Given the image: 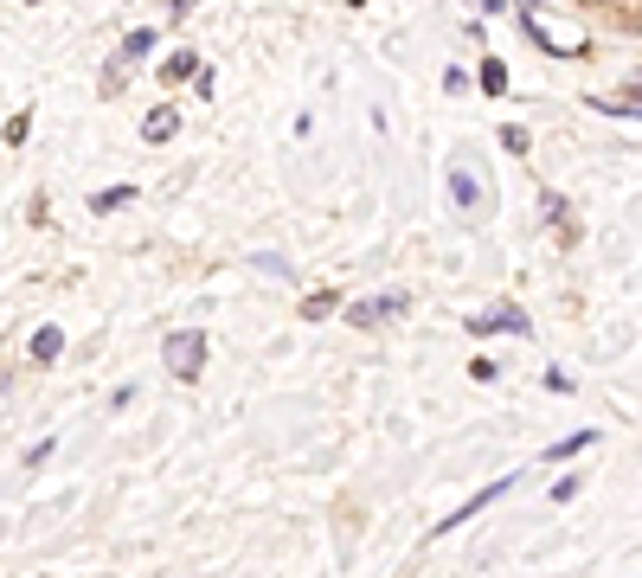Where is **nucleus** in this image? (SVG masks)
Instances as JSON below:
<instances>
[{
	"label": "nucleus",
	"instance_id": "1",
	"mask_svg": "<svg viewBox=\"0 0 642 578\" xmlns=\"http://www.w3.org/2000/svg\"><path fill=\"white\" fill-rule=\"evenodd\" d=\"M206 354H213V341H206L200 328H174V335L161 341V366H167L174 379H187V386L206 373Z\"/></svg>",
	"mask_w": 642,
	"mask_h": 578
},
{
	"label": "nucleus",
	"instance_id": "2",
	"mask_svg": "<svg viewBox=\"0 0 642 578\" xmlns=\"http://www.w3.org/2000/svg\"><path fill=\"white\" fill-rule=\"evenodd\" d=\"M514 482H520V469H507V476H495V482H489V489H476V495H469V502H463V507H450V514H443V520H437V527H430V540H450V533H456V527H469V520H476V514H482V507H489V502H501V495H507V489H514Z\"/></svg>",
	"mask_w": 642,
	"mask_h": 578
},
{
	"label": "nucleus",
	"instance_id": "3",
	"mask_svg": "<svg viewBox=\"0 0 642 578\" xmlns=\"http://www.w3.org/2000/svg\"><path fill=\"white\" fill-rule=\"evenodd\" d=\"M463 328H469V335H520V341H527V335H533V315H527L520 302H495V309L469 315Z\"/></svg>",
	"mask_w": 642,
	"mask_h": 578
},
{
	"label": "nucleus",
	"instance_id": "4",
	"mask_svg": "<svg viewBox=\"0 0 642 578\" xmlns=\"http://www.w3.org/2000/svg\"><path fill=\"white\" fill-rule=\"evenodd\" d=\"M405 309H412V296H405V289H386V296L354 302V309H348V322H354V328H379V322H392V315H405Z\"/></svg>",
	"mask_w": 642,
	"mask_h": 578
},
{
	"label": "nucleus",
	"instance_id": "5",
	"mask_svg": "<svg viewBox=\"0 0 642 578\" xmlns=\"http://www.w3.org/2000/svg\"><path fill=\"white\" fill-rule=\"evenodd\" d=\"M450 200H456V213H463V218H482L495 193H482V187H476V174H469L463 161H450Z\"/></svg>",
	"mask_w": 642,
	"mask_h": 578
},
{
	"label": "nucleus",
	"instance_id": "6",
	"mask_svg": "<svg viewBox=\"0 0 642 578\" xmlns=\"http://www.w3.org/2000/svg\"><path fill=\"white\" fill-rule=\"evenodd\" d=\"M59 354H65V328H59V322L33 328V341H26V361H33V366H59Z\"/></svg>",
	"mask_w": 642,
	"mask_h": 578
},
{
	"label": "nucleus",
	"instance_id": "7",
	"mask_svg": "<svg viewBox=\"0 0 642 578\" xmlns=\"http://www.w3.org/2000/svg\"><path fill=\"white\" fill-rule=\"evenodd\" d=\"M174 136H180V110L174 103H161V110L142 116V142H174Z\"/></svg>",
	"mask_w": 642,
	"mask_h": 578
},
{
	"label": "nucleus",
	"instance_id": "8",
	"mask_svg": "<svg viewBox=\"0 0 642 578\" xmlns=\"http://www.w3.org/2000/svg\"><path fill=\"white\" fill-rule=\"evenodd\" d=\"M123 206H136V180H116V187H103V193H90V213H123Z\"/></svg>",
	"mask_w": 642,
	"mask_h": 578
},
{
	"label": "nucleus",
	"instance_id": "9",
	"mask_svg": "<svg viewBox=\"0 0 642 578\" xmlns=\"http://www.w3.org/2000/svg\"><path fill=\"white\" fill-rule=\"evenodd\" d=\"M584 450H597V431H591V425H584V431H571V437H559V443L546 450V469H553V463H571V456H584Z\"/></svg>",
	"mask_w": 642,
	"mask_h": 578
},
{
	"label": "nucleus",
	"instance_id": "10",
	"mask_svg": "<svg viewBox=\"0 0 642 578\" xmlns=\"http://www.w3.org/2000/svg\"><path fill=\"white\" fill-rule=\"evenodd\" d=\"M193 72H200V52H174V59H161V84H193Z\"/></svg>",
	"mask_w": 642,
	"mask_h": 578
},
{
	"label": "nucleus",
	"instance_id": "11",
	"mask_svg": "<svg viewBox=\"0 0 642 578\" xmlns=\"http://www.w3.org/2000/svg\"><path fill=\"white\" fill-rule=\"evenodd\" d=\"M476 84H482V97H507V65H501L495 52L476 65Z\"/></svg>",
	"mask_w": 642,
	"mask_h": 578
},
{
	"label": "nucleus",
	"instance_id": "12",
	"mask_svg": "<svg viewBox=\"0 0 642 578\" xmlns=\"http://www.w3.org/2000/svg\"><path fill=\"white\" fill-rule=\"evenodd\" d=\"M154 46H161V33H154V26H136V33L123 39V52H116V59H123V65H136V59H148V52H154Z\"/></svg>",
	"mask_w": 642,
	"mask_h": 578
},
{
	"label": "nucleus",
	"instance_id": "13",
	"mask_svg": "<svg viewBox=\"0 0 642 578\" xmlns=\"http://www.w3.org/2000/svg\"><path fill=\"white\" fill-rule=\"evenodd\" d=\"M335 309H341V296H335V289L302 296V322H335Z\"/></svg>",
	"mask_w": 642,
	"mask_h": 578
},
{
	"label": "nucleus",
	"instance_id": "14",
	"mask_svg": "<svg viewBox=\"0 0 642 578\" xmlns=\"http://www.w3.org/2000/svg\"><path fill=\"white\" fill-rule=\"evenodd\" d=\"M251 264H257V277H270V284H295V264H289V257H277V251H257Z\"/></svg>",
	"mask_w": 642,
	"mask_h": 578
},
{
	"label": "nucleus",
	"instance_id": "15",
	"mask_svg": "<svg viewBox=\"0 0 642 578\" xmlns=\"http://www.w3.org/2000/svg\"><path fill=\"white\" fill-rule=\"evenodd\" d=\"M540 213H546V225H553V231H566V238H571V218H566V200H559V193H553V187H540Z\"/></svg>",
	"mask_w": 642,
	"mask_h": 578
},
{
	"label": "nucleus",
	"instance_id": "16",
	"mask_svg": "<svg viewBox=\"0 0 642 578\" xmlns=\"http://www.w3.org/2000/svg\"><path fill=\"white\" fill-rule=\"evenodd\" d=\"M26 136H33V110H20V116H7V129H0V142H7V148H20Z\"/></svg>",
	"mask_w": 642,
	"mask_h": 578
},
{
	"label": "nucleus",
	"instance_id": "17",
	"mask_svg": "<svg viewBox=\"0 0 642 578\" xmlns=\"http://www.w3.org/2000/svg\"><path fill=\"white\" fill-rule=\"evenodd\" d=\"M578 495H584V469H571V476H559V482H553V502H559V507L578 502Z\"/></svg>",
	"mask_w": 642,
	"mask_h": 578
},
{
	"label": "nucleus",
	"instance_id": "18",
	"mask_svg": "<svg viewBox=\"0 0 642 578\" xmlns=\"http://www.w3.org/2000/svg\"><path fill=\"white\" fill-rule=\"evenodd\" d=\"M501 148H507V154H533V136H527L520 123H507V129H501Z\"/></svg>",
	"mask_w": 642,
	"mask_h": 578
},
{
	"label": "nucleus",
	"instance_id": "19",
	"mask_svg": "<svg viewBox=\"0 0 642 578\" xmlns=\"http://www.w3.org/2000/svg\"><path fill=\"white\" fill-rule=\"evenodd\" d=\"M52 450H59V437H39V443L26 450V469H46V463H52Z\"/></svg>",
	"mask_w": 642,
	"mask_h": 578
},
{
	"label": "nucleus",
	"instance_id": "20",
	"mask_svg": "<svg viewBox=\"0 0 642 578\" xmlns=\"http://www.w3.org/2000/svg\"><path fill=\"white\" fill-rule=\"evenodd\" d=\"M469 379H476V386H495V379H501V366L489 361V354H476V361H469Z\"/></svg>",
	"mask_w": 642,
	"mask_h": 578
},
{
	"label": "nucleus",
	"instance_id": "21",
	"mask_svg": "<svg viewBox=\"0 0 642 578\" xmlns=\"http://www.w3.org/2000/svg\"><path fill=\"white\" fill-rule=\"evenodd\" d=\"M469 7H482L489 20H495V13H507V0H469Z\"/></svg>",
	"mask_w": 642,
	"mask_h": 578
},
{
	"label": "nucleus",
	"instance_id": "22",
	"mask_svg": "<svg viewBox=\"0 0 642 578\" xmlns=\"http://www.w3.org/2000/svg\"><path fill=\"white\" fill-rule=\"evenodd\" d=\"M604 7H642V0H604Z\"/></svg>",
	"mask_w": 642,
	"mask_h": 578
},
{
	"label": "nucleus",
	"instance_id": "23",
	"mask_svg": "<svg viewBox=\"0 0 642 578\" xmlns=\"http://www.w3.org/2000/svg\"><path fill=\"white\" fill-rule=\"evenodd\" d=\"M26 7H33V0H26Z\"/></svg>",
	"mask_w": 642,
	"mask_h": 578
},
{
	"label": "nucleus",
	"instance_id": "24",
	"mask_svg": "<svg viewBox=\"0 0 642 578\" xmlns=\"http://www.w3.org/2000/svg\"><path fill=\"white\" fill-rule=\"evenodd\" d=\"M546 7H553V0H546Z\"/></svg>",
	"mask_w": 642,
	"mask_h": 578
}]
</instances>
